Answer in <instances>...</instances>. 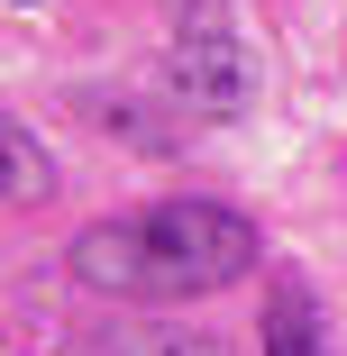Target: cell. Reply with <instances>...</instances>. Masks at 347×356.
Segmentation results:
<instances>
[{
	"mask_svg": "<svg viewBox=\"0 0 347 356\" xmlns=\"http://www.w3.org/2000/svg\"><path fill=\"white\" fill-rule=\"evenodd\" d=\"M101 356H229L211 329H110Z\"/></svg>",
	"mask_w": 347,
	"mask_h": 356,
	"instance_id": "4",
	"label": "cell"
},
{
	"mask_svg": "<svg viewBox=\"0 0 347 356\" xmlns=\"http://www.w3.org/2000/svg\"><path fill=\"white\" fill-rule=\"evenodd\" d=\"M0 147H10V201H37V192H46V156H37V128H28V119H10V128H0Z\"/></svg>",
	"mask_w": 347,
	"mask_h": 356,
	"instance_id": "5",
	"label": "cell"
},
{
	"mask_svg": "<svg viewBox=\"0 0 347 356\" xmlns=\"http://www.w3.org/2000/svg\"><path fill=\"white\" fill-rule=\"evenodd\" d=\"M174 92H183L201 119H238V110H247V46H238V28H229V0H183Z\"/></svg>",
	"mask_w": 347,
	"mask_h": 356,
	"instance_id": "2",
	"label": "cell"
},
{
	"mask_svg": "<svg viewBox=\"0 0 347 356\" xmlns=\"http://www.w3.org/2000/svg\"><path fill=\"white\" fill-rule=\"evenodd\" d=\"M265 356H329L320 347V320H311V293H302L293 274L265 293Z\"/></svg>",
	"mask_w": 347,
	"mask_h": 356,
	"instance_id": "3",
	"label": "cell"
},
{
	"mask_svg": "<svg viewBox=\"0 0 347 356\" xmlns=\"http://www.w3.org/2000/svg\"><path fill=\"white\" fill-rule=\"evenodd\" d=\"M256 256H265L256 220L229 201H156V210H128V220H92L64 247L74 283L101 302H201V293L247 283Z\"/></svg>",
	"mask_w": 347,
	"mask_h": 356,
	"instance_id": "1",
	"label": "cell"
},
{
	"mask_svg": "<svg viewBox=\"0 0 347 356\" xmlns=\"http://www.w3.org/2000/svg\"><path fill=\"white\" fill-rule=\"evenodd\" d=\"M10 10H37V0H10Z\"/></svg>",
	"mask_w": 347,
	"mask_h": 356,
	"instance_id": "6",
	"label": "cell"
}]
</instances>
